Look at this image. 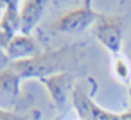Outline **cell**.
Returning <instances> with one entry per match:
<instances>
[{
  "instance_id": "obj_1",
  "label": "cell",
  "mask_w": 131,
  "mask_h": 120,
  "mask_svg": "<svg viewBox=\"0 0 131 120\" xmlns=\"http://www.w3.org/2000/svg\"><path fill=\"white\" fill-rule=\"evenodd\" d=\"M70 57V47H61L58 50H45L38 54L36 57L25 59V61H16L11 63L9 68L22 79H45L56 74L63 72L65 63Z\"/></svg>"
},
{
  "instance_id": "obj_2",
  "label": "cell",
  "mask_w": 131,
  "mask_h": 120,
  "mask_svg": "<svg viewBox=\"0 0 131 120\" xmlns=\"http://www.w3.org/2000/svg\"><path fill=\"white\" fill-rule=\"evenodd\" d=\"M124 31H126V18L122 15H101L99 13L92 27V34L95 36V40L111 56L122 54Z\"/></svg>"
},
{
  "instance_id": "obj_3",
  "label": "cell",
  "mask_w": 131,
  "mask_h": 120,
  "mask_svg": "<svg viewBox=\"0 0 131 120\" xmlns=\"http://www.w3.org/2000/svg\"><path fill=\"white\" fill-rule=\"evenodd\" d=\"M97 16H99V13H95L92 4L84 2L83 6L59 15L50 23V31L52 32H59V34H81L86 29L93 27Z\"/></svg>"
},
{
  "instance_id": "obj_4",
  "label": "cell",
  "mask_w": 131,
  "mask_h": 120,
  "mask_svg": "<svg viewBox=\"0 0 131 120\" xmlns=\"http://www.w3.org/2000/svg\"><path fill=\"white\" fill-rule=\"evenodd\" d=\"M40 82H43L47 86V91L52 99V102L59 107V109H65L72 99V93H74V75L67 74V72H61V74H56V75H50V77H45V79H40Z\"/></svg>"
},
{
  "instance_id": "obj_5",
  "label": "cell",
  "mask_w": 131,
  "mask_h": 120,
  "mask_svg": "<svg viewBox=\"0 0 131 120\" xmlns=\"http://www.w3.org/2000/svg\"><path fill=\"white\" fill-rule=\"evenodd\" d=\"M47 9L45 0H25L20 2V34L31 36L43 18Z\"/></svg>"
},
{
  "instance_id": "obj_6",
  "label": "cell",
  "mask_w": 131,
  "mask_h": 120,
  "mask_svg": "<svg viewBox=\"0 0 131 120\" xmlns=\"http://www.w3.org/2000/svg\"><path fill=\"white\" fill-rule=\"evenodd\" d=\"M20 34V2H7L0 18V47L6 50L15 36Z\"/></svg>"
},
{
  "instance_id": "obj_7",
  "label": "cell",
  "mask_w": 131,
  "mask_h": 120,
  "mask_svg": "<svg viewBox=\"0 0 131 120\" xmlns=\"http://www.w3.org/2000/svg\"><path fill=\"white\" fill-rule=\"evenodd\" d=\"M20 82L22 79L11 68L0 72V109L13 111L20 95Z\"/></svg>"
},
{
  "instance_id": "obj_8",
  "label": "cell",
  "mask_w": 131,
  "mask_h": 120,
  "mask_svg": "<svg viewBox=\"0 0 131 120\" xmlns=\"http://www.w3.org/2000/svg\"><path fill=\"white\" fill-rule=\"evenodd\" d=\"M6 54L9 57L11 63H16V61H25V59H31V57H36L40 52L36 41L32 36H24V34H18L11 40V43L6 47Z\"/></svg>"
},
{
  "instance_id": "obj_9",
  "label": "cell",
  "mask_w": 131,
  "mask_h": 120,
  "mask_svg": "<svg viewBox=\"0 0 131 120\" xmlns=\"http://www.w3.org/2000/svg\"><path fill=\"white\" fill-rule=\"evenodd\" d=\"M111 72H113L115 79H118L122 84L131 86V63L122 54L111 56Z\"/></svg>"
},
{
  "instance_id": "obj_10",
  "label": "cell",
  "mask_w": 131,
  "mask_h": 120,
  "mask_svg": "<svg viewBox=\"0 0 131 120\" xmlns=\"http://www.w3.org/2000/svg\"><path fill=\"white\" fill-rule=\"evenodd\" d=\"M0 120H27V116H20L13 111H4L0 109Z\"/></svg>"
},
{
  "instance_id": "obj_11",
  "label": "cell",
  "mask_w": 131,
  "mask_h": 120,
  "mask_svg": "<svg viewBox=\"0 0 131 120\" xmlns=\"http://www.w3.org/2000/svg\"><path fill=\"white\" fill-rule=\"evenodd\" d=\"M9 65H11V61H9V57H7V54H6V50L0 47V72L7 70V68H9Z\"/></svg>"
},
{
  "instance_id": "obj_12",
  "label": "cell",
  "mask_w": 131,
  "mask_h": 120,
  "mask_svg": "<svg viewBox=\"0 0 131 120\" xmlns=\"http://www.w3.org/2000/svg\"><path fill=\"white\" fill-rule=\"evenodd\" d=\"M118 120H131V109H126V111L118 113Z\"/></svg>"
},
{
  "instance_id": "obj_13",
  "label": "cell",
  "mask_w": 131,
  "mask_h": 120,
  "mask_svg": "<svg viewBox=\"0 0 131 120\" xmlns=\"http://www.w3.org/2000/svg\"><path fill=\"white\" fill-rule=\"evenodd\" d=\"M6 4H7V2H0V18H2V15H4V9H6Z\"/></svg>"
},
{
  "instance_id": "obj_14",
  "label": "cell",
  "mask_w": 131,
  "mask_h": 120,
  "mask_svg": "<svg viewBox=\"0 0 131 120\" xmlns=\"http://www.w3.org/2000/svg\"><path fill=\"white\" fill-rule=\"evenodd\" d=\"M129 102H131V86H129Z\"/></svg>"
}]
</instances>
